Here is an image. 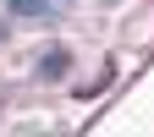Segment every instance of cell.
Wrapping results in <instances>:
<instances>
[{"label": "cell", "instance_id": "obj_2", "mask_svg": "<svg viewBox=\"0 0 154 137\" xmlns=\"http://www.w3.org/2000/svg\"><path fill=\"white\" fill-rule=\"evenodd\" d=\"M0 38H6V28H0Z\"/></svg>", "mask_w": 154, "mask_h": 137}, {"label": "cell", "instance_id": "obj_1", "mask_svg": "<svg viewBox=\"0 0 154 137\" xmlns=\"http://www.w3.org/2000/svg\"><path fill=\"white\" fill-rule=\"evenodd\" d=\"M6 6H11V11H22V16H33V11H44L50 0H6Z\"/></svg>", "mask_w": 154, "mask_h": 137}]
</instances>
